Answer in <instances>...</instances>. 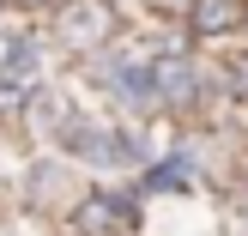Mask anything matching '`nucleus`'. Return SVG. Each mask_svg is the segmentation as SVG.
<instances>
[{"label": "nucleus", "instance_id": "f257e3e1", "mask_svg": "<svg viewBox=\"0 0 248 236\" xmlns=\"http://www.w3.org/2000/svg\"><path fill=\"white\" fill-rule=\"evenodd\" d=\"M140 224V212H133V200H121V194H91V200L79 206V230L85 236H127Z\"/></svg>", "mask_w": 248, "mask_h": 236}, {"label": "nucleus", "instance_id": "f03ea898", "mask_svg": "<svg viewBox=\"0 0 248 236\" xmlns=\"http://www.w3.org/2000/svg\"><path fill=\"white\" fill-rule=\"evenodd\" d=\"M194 31H206V36H224V31H236V24L248 18V0H194Z\"/></svg>", "mask_w": 248, "mask_h": 236}, {"label": "nucleus", "instance_id": "7ed1b4c3", "mask_svg": "<svg viewBox=\"0 0 248 236\" xmlns=\"http://www.w3.org/2000/svg\"><path fill=\"white\" fill-rule=\"evenodd\" d=\"M97 36H109V12H103V6H91V0H85V6H73L67 18H61V43L91 48Z\"/></svg>", "mask_w": 248, "mask_h": 236}, {"label": "nucleus", "instance_id": "20e7f679", "mask_svg": "<svg viewBox=\"0 0 248 236\" xmlns=\"http://www.w3.org/2000/svg\"><path fill=\"white\" fill-rule=\"evenodd\" d=\"M194 176H200V164H194L188 152H176L170 164H157V170H152V188H188Z\"/></svg>", "mask_w": 248, "mask_h": 236}, {"label": "nucleus", "instance_id": "39448f33", "mask_svg": "<svg viewBox=\"0 0 248 236\" xmlns=\"http://www.w3.org/2000/svg\"><path fill=\"white\" fill-rule=\"evenodd\" d=\"M164 6H194V0H164Z\"/></svg>", "mask_w": 248, "mask_h": 236}, {"label": "nucleus", "instance_id": "423d86ee", "mask_svg": "<svg viewBox=\"0 0 248 236\" xmlns=\"http://www.w3.org/2000/svg\"><path fill=\"white\" fill-rule=\"evenodd\" d=\"M18 6H48V0H18Z\"/></svg>", "mask_w": 248, "mask_h": 236}]
</instances>
